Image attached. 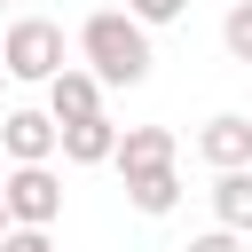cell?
Here are the masks:
<instances>
[{
    "label": "cell",
    "instance_id": "14",
    "mask_svg": "<svg viewBox=\"0 0 252 252\" xmlns=\"http://www.w3.org/2000/svg\"><path fill=\"white\" fill-rule=\"evenodd\" d=\"M181 252H244V236H228V228H205V236H189Z\"/></svg>",
    "mask_w": 252,
    "mask_h": 252
},
{
    "label": "cell",
    "instance_id": "7",
    "mask_svg": "<svg viewBox=\"0 0 252 252\" xmlns=\"http://www.w3.org/2000/svg\"><path fill=\"white\" fill-rule=\"evenodd\" d=\"M110 165H118L126 181H142V173H173V134H165V126H126Z\"/></svg>",
    "mask_w": 252,
    "mask_h": 252
},
{
    "label": "cell",
    "instance_id": "11",
    "mask_svg": "<svg viewBox=\"0 0 252 252\" xmlns=\"http://www.w3.org/2000/svg\"><path fill=\"white\" fill-rule=\"evenodd\" d=\"M220 47H228L236 63H252V0H236V8L220 16Z\"/></svg>",
    "mask_w": 252,
    "mask_h": 252
},
{
    "label": "cell",
    "instance_id": "8",
    "mask_svg": "<svg viewBox=\"0 0 252 252\" xmlns=\"http://www.w3.org/2000/svg\"><path fill=\"white\" fill-rule=\"evenodd\" d=\"M118 134L126 126H110V118H79V126H63V158L71 165H110L118 158Z\"/></svg>",
    "mask_w": 252,
    "mask_h": 252
},
{
    "label": "cell",
    "instance_id": "1",
    "mask_svg": "<svg viewBox=\"0 0 252 252\" xmlns=\"http://www.w3.org/2000/svg\"><path fill=\"white\" fill-rule=\"evenodd\" d=\"M79 55H87V71L102 79V87H142L150 79V32L126 16V8H102V16H87L79 24Z\"/></svg>",
    "mask_w": 252,
    "mask_h": 252
},
{
    "label": "cell",
    "instance_id": "12",
    "mask_svg": "<svg viewBox=\"0 0 252 252\" xmlns=\"http://www.w3.org/2000/svg\"><path fill=\"white\" fill-rule=\"evenodd\" d=\"M181 8H189V0H126V16H134L142 32H150V24H173Z\"/></svg>",
    "mask_w": 252,
    "mask_h": 252
},
{
    "label": "cell",
    "instance_id": "10",
    "mask_svg": "<svg viewBox=\"0 0 252 252\" xmlns=\"http://www.w3.org/2000/svg\"><path fill=\"white\" fill-rule=\"evenodd\" d=\"M126 197H134V213H173L181 205V173H142V181H126Z\"/></svg>",
    "mask_w": 252,
    "mask_h": 252
},
{
    "label": "cell",
    "instance_id": "4",
    "mask_svg": "<svg viewBox=\"0 0 252 252\" xmlns=\"http://www.w3.org/2000/svg\"><path fill=\"white\" fill-rule=\"evenodd\" d=\"M197 158H205L213 173H244V165H252V118H244V110H220V118H205V134H197Z\"/></svg>",
    "mask_w": 252,
    "mask_h": 252
},
{
    "label": "cell",
    "instance_id": "5",
    "mask_svg": "<svg viewBox=\"0 0 252 252\" xmlns=\"http://www.w3.org/2000/svg\"><path fill=\"white\" fill-rule=\"evenodd\" d=\"M0 142H8L16 165H47V158L63 150V126H55L47 110H8V118H0Z\"/></svg>",
    "mask_w": 252,
    "mask_h": 252
},
{
    "label": "cell",
    "instance_id": "2",
    "mask_svg": "<svg viewBox=\"0 0 252 252\" xmlns=\"http://www.w3.org/2000/svg\"><path fill=\"white\" fill-rule=\"evenodd\" d=\"M0 71H8V79H32V87L63 79V71H71V63H63V24H47V16H16L8 39H0Z\"/></svg>",
    "mask_w": 252,
    "mask_h": 252
},
{
    "label": "cell",
    "instance_id": "15",
    "mask_svg": "<svg viewBox=\"0 0 252 252\" xmlns=\"http://www.w3.org/2000/svg\"><path fill=\"white\" fill-rule=\"evenodd\" d=\"M8 228H16V220H8V205H0V236H8Z\"/></svg>",
    "mask_w": 252,
    "mask_h": 252
},
{
    "label": "cell",
    "instance_id": "9",
    "mask_svg": "<svg viewBox=\"0 0 252 252\" xmlns=\"http://www.w3.org/2000/svg\"><path fill=\"white\" fill-rule=\"evenodd\" d=\"M213 213L228 236H252V165L244 173H213Z\"/></svg>",
    "mask_w": 252,
    "mask_h": 252
},
{
    "label": "cell",
    "instance_id": "6",
    "mask_svg": "<svg viewBox=\"0 0 252 252\" xmlns=\"http://www.w3.org/2000/svg\"><path fill=\"white\" fill-rule=\"evenodd\" d=\"M47 118L55 126H79V118H102V79L94 71H63V79H47Z\"/></svg>",
    "mask_w": 252,
    "mask_h": 252
},
{
    "label": "cell",
    "instance_id": "3",
    "mask_svg": "<svg viewBox=\"0 0 252 252\" xmlns=\"http://www.w3.org/2000/svg\"><path fill=\"white\" fill-rule=\"evenodd\" d=\"M0 205H8L16 228H55V213H63V181H55V165H16V173L0 181Z\"/></svg>",
    "mask_w": 252,
    "mask_h": 252
},
{
    "label": "cell",
    "instance_id": "13",
    "mask_svg": "<svg viewBox=\"0 0 252 252\" xmlns=\"http://www.w3.org/2000/svg\"><path fill=\"white\" fill-rule=\"evenodd\" d=\"M0 252H55V244H47V228H8Z\"/></svg>",
    "mask_w": 252,
    "mask_h": 252
}]
</instances>
